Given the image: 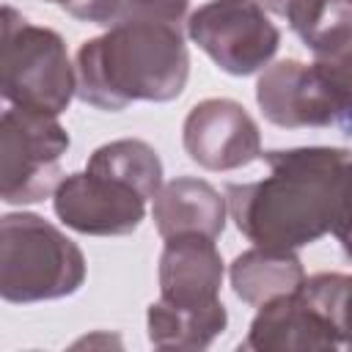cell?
Returning <instances> with one entry per match:
<instances>
[{"label": "cell", "instance_id": "20", "mask_svg": "<svg viewBox=\"0 0 352 352\" xmlns=\"http://www.w3.org/2000/svg\"><path fill=\"white\" fill-rule=\"evenodd\" d=\"M190 0H124L121 16H143L162 22H182L187 16Z\"/></svg>", "mask_w": 352, "mask_h": 352}, {"label": "cell", "instance_id": "6", "mask_svg": "<svg viewBox=\"0 0 352 352\" xmlns=\"http://www.w3.org/2000/svg\"><path fill=\"white\" fill-rule=\"evenodd\" d=\"M187 36L214 66L234 77L264 72L280 47V30L256 0H209L187 16Z\"/></svg>", "mask_w": 352, "mask_h": 352}, {"label": "cell", "instance_id": "22", "mask_svg": "<svg viewBox=\"0 0 352 352\" xmlns=\"http://www.w3.org/2000/svg\"><path fill=\"white\" fill-rule=\"evenodd\" d=\"M338 242H341V248H344V253L352 258V228H346L341 236H338Z\"/></svg>", "mask_w": 352, "mask_h": 352}, {"label": "cell", "instance_id": "19", "mask_svg": "<svg viewBox=\"0 0 352 352\" xmlns=\"http://www.w3.org/2000/svg\"><path fill=\"white\" fill-rule=\"evenodd\" d=\"M44 3L63 8L69 16H74L80 22L104 25V28L118 22L121 11H124V0H44Z\"/></svg>", "mask_w": 352, "mask_h": 352}, {"label": "cell", "instance_id": "4", "mask_svg": "<svg viewBox=\"0 0 352 352\" xmlns=\"http://www.w3.org/2000/svg\"><path fill=\"white\" fill-rule=\"evenodd\" d=\"M0 94L14 107L50 116H60L77 96V74L60 33L28 22L11 6H3Z\"/></svg>", "mask_w": 352, "mask_h": 352}, {"label": "cell", "instance_id": "1", "mask_svg": "<svg viewBox=\"0 0 352 352\" xmlns=\"http://www.w3.org/2000/svg\"><path fill=\"white\" fill-rule=\"evenodd\" d=\"M261 160L270 176L226 187L231 220L253 245L300 250L352 228L349 148L297 146L264 151Z\"/></svg>", "mask_w": 352, "mask_h": 352}, {"label": "cell", "instance_id": "8", "mask_svg": "<svg viewBox=\"0 0 352 352\" xmlns=\"http://www.w3.org/2000/svg\"><path fill=\"white\" fill-rule=\"evenodd\" d=\"M58 220L85 236H126L146 217V198L129 184L91 170L66 173L52 195Z\"/></svg>", "mask_w": 352, "mask_h": 352}, {"label": "cell", "instance_id": "2", "mask_svg": "<svg viewBox=\"0 0 352 352\" xmlns=\"http://www.w3.org/2000/svg\"><path fill=\"white\" fill-rule=\"evenodd\" d=\"M77 99L107 113L132 102L165 104L182 96L190 52L176 22L121 16L77 47Z\"/></svg>", "mask_w": 352, "mask_h": 352}, {"label": "cell", "instance_id": "16", "mask_svg": "<svg viewBox=\"0 0 352 352\" xmlns=\"http://www.w3.org/2000/svg\"><path fill=\"white\" fill-rule=\"evenodd\" d=\"M283 19L314 55L336 52L352 38L349 0H286Z\"/></svg>", "mask_w": 352, "mask_h": 352}, {"label": "cell", "instance_id": "5", "mask_svg": "<svg viewBox=\"0 0 352 352\" xmlns=\"http://www.w3.org/2000/svg\"><path fill=\"white\" fill-rule=\"evenodd\" d=\"M69 143L58 116L11 104L0 118V198L22 206L55 195Z\"/></svg>", "mask_w": 352, "mask_h": 352}, {"label": "cell", "instance_id": "15", "mask_svg": "<svg viewBox=\"0 0 352 352\" xmlns=\"http://www.w3.org/2000/svg\"><path fill=\"white\" fill-rule=\"evenodd\" d=\"M85 170L118 179L140 192L146 201L162 190V160L146 140L138 138H121L99 146L88 157Z\"/></svg>", "mask_w": 352, "mask_h": 352}, {"label": "cell", "instance_id": "7", "mask_svg": "<svg viewBox=\"0 0 352 352\" xmlns=\"http://www.w3.org/2000/svg\"><path fill=\"white\" fill-rule=\"evenodd\" d=\"M256 102L261 116L280 129H338L352 138V118L316 72V66L297 58L270 63L256 82Z\"/></svg>", "mask_w": 352, "mask_h": 352}, {"label": "cell", "instance_id": "13", "mask_svg": "<svg viewBox=\"0 0 352 352\" xmlns=\"http://www.w3.org/2000/svg\"><path fill=\"white\" fill-rule=\"evenodd\" d=\"M228 280L242 302L258 308L280 294L297 292L305 280V270L294 250H275L256 245L231 261Z\"/></svg>", "mask_w": 352, "mask_h": 352}, {"label": "cell", "instance_id": "9", "mask_svg": "<svg viewBox=\"0 0 352 352\" xmlns=\"http://www.w3.org/2000/svg\"><path fill=\"white\" fill-rule=\"evenodd\" d=\"M182 143L204 170H236L261 157V132L253 116L234 99L192 104L182 126Z\"/></svg>", "mask_w": 352, "mask_h": 352}, {"label": "cell", "instance_id": "3", "mask_svg": "<svg viewBox=\"0 0 352 352\" xmlns=\"http://www.w3.org/2000/svg\"><path fill=\"white\" fill-rule=\"evenodd\" d=\"M85 283V256L58 226L33 212L0 217V297L14 305L60 300Z\"/></svg>", "mask_w": 352, "mask_h": 352}, {"label": "cell", "instance_id": "11", "mask_svg": "<svg viewBox=\"0 0 352 352\" xmlns=\"http://www.w3.org/2000/svg\"><path fill=\"white\" fill-rule=\"evenodd\" d=\"M239 349L250 352H324L341 349V341L327 322L300 297V292L280 294L264 305L250 322Z\"/></svg>", "mask_w": 352, "mask_h": 352}, {"label": "cell", "instance_id": "23", "mask_svg": "<svg viewBox=\"0 0 352 352\" xmlns=\"http://www.w3.org/2000/svg\"><path fill=\"white\" fill-rule=\"evenodd\" d=\"M349 3H352V0H349Z\"/></svg>", "mask_w": 352, "mask_h": 352}, {"label": "cell", "instance_id": "18", "mask_svg": "<svg viewBox=\"0 0 352 352\" xmlns=\"http://www.w3.org/2000/svg\"><path fill=\"white\" fill-rule=\"evenodd\" d=\"M314 66L324 77V82L330 85L336 99L341 102L344 113L352 118V38L344 47H338L336 52L316 55Z\"/></svg>", "mask_w": 352, "mask_h": 352}, {"label": "cell", "instance_id": "14", "mask_svg": "<svg viewBox=\"0 0 352 352\" xmlns=\"http://www.w3.org/2000/svg\"><path fill=\"white\" fill-rule=\"evenodd\" d=\"M148 341L157 349H206L226 327L228 311L223 302L206 308H176L165 300L148 305Z\"/></svg>", "mask_w": 352, "mask_h": 352}, {"label": "cell", "instance_id": "10", "mask_svg": "<svg viewBox=\"0 0 352 352\" xmlns=\"http://www.w3.org/2000/svg\"><path fill=\"white\" fill-rule=\"evenodd\" d=\"M223 256L212 236L179 234L160 253V300L176 308H206L220 302Z\"/></svg>", "mask_w": 352, "mask_h": 352}, {"label": "cell", "instance_id": "12", "mask_svg": "<svg viewBox=\"0 0 352 352\" xmlns=\"http://www.w3.org/2000/svg\"><path fill=\"white\" fill-rule=\"evenodd\" d=\"M226 195L209 182L192 176H176L154 195V226L162 239L179 234H204L217 239L226 231Z\"/></svg>", "mask_w": 352, "mask_h": 352}, {"label": "cell", "instance_id": "21", "mask_svg": "<svg viewBox=\"0 0 352 352\" xmlns=\"http://www.w3.org/2000/svg\"><path fill=\"white\" fill-rule=\"evenodd\" d=\"M264 11H270V14H275V16H283V6H286V0H256Z\"/></svg>", "mask_w": 352, "mask_h": 352}, {"label": "cell", "instance_id": "17", "mask_svg": "<svg viewBox=\"0 0 352 352\" xmlns=\"http://www.w3.org/2000/svg\"><path fill=\"white\" fill-rule=\"evenodd\" d=\"M297 292L327 322L341 341V349H352V275L316 272L305 278Z\"/></svg>", "mask_w": 352, "mask_h": 352}]
</instances>
